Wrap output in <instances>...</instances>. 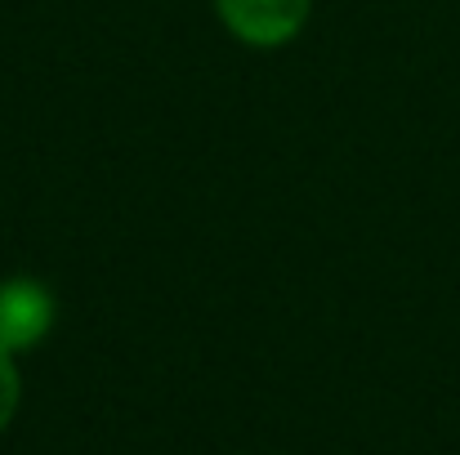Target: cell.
<instances>
[{
    "mask_svg": "<svg viewBox=\"0 0 460 455\" xmlns=\"http://www.w3.org/2000/svg\"><path fill=\"white\" fill-rule=\"evenodd\" d=\"M13 407H18V371H13V362H9V353L0 348V429L9 424V416H13Z\"/></svg>",
    "mask_w": 460,
    "mask_h": 455,
    "instance_id": "cell-3",
    "label": "cell"
},
{
    "mask_svg": "<svg viewBox=\"0 0 460 455\" xmlns=\"http://www.w3.org/2000/svg\"><path fill=\"white\" fill-rule=\"evenodd\" d=\"M54 321V300L40 282L13 277L0 286V348H31Z\"/></svg>",
    "mask_w": 460,
    "mask_h": 455,
    "instance_id": "cell-2",
    "label": "cell"
},
{
    "mask_svg": "<svg viewBox=\"0 0 460 455\" xmlns=\"http://www.w3.org/2000/svg\"><path fill=\"white\" fill-rule=\"evenodd\" d=\"M215 4L246 45H282L308 18V0H215Z\"/></svg>",
    "mask_w": 460,
    "mask_h": 455,
    "instance_id": "cell-1",
    "label": "cell"
}]
</instances>
